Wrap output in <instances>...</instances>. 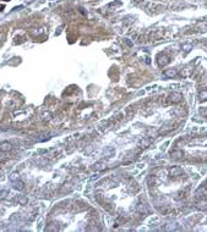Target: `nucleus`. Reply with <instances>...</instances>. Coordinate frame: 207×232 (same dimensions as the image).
I'll list each match as a JSON object with an SVG mask.
<instances>
[{
    "mask_svg": "<svg viewBox=\"0 0 207 232\" xmlns=\"http://www.w3.org/2000/svg\"><path fill=\"white\" fill-rule=\"evenodd\" d=\"M0 149L1 150H10L11 149V144L10 143H3L1 147H0Z\"/></svg>",
    "mask_w": 207,
    "mask_h": 232,
    "instance_id": "39448f33",
    "label": "nucleus"
},
{
    "mask_svg": "<svg viewBox=\"0 0 207 232\" xmlns=\"http://www.w3.org/2000/svg\"><path fill=\"white\" fill-rule=\"evenodd\" d=\"M164 75L167 76V77H170V78H173L175 75H177V70H173V69H170V70H165L164 71Z\"/></svg>",
    "mask_w": 207,
    "mask_h": 232,
    "instance_id": "20e7f679",
    "label": "nucleus"
},
{
    "mask_svg": "<svg viewBox=\"0 0 207 232\" xmlns=\"http://www.w3.org/2000/svg\"><path fill=\"white\" fill-rule=\"evenodd\" d=\"M170 100H172L173 103H179L181 100V95L179 94V93H173V94L170 95Z\"/></svg>",
    "mask_w": 207,
    "mask_h": 232,
    "instance_id": "7ed1b4c3",
    "label": "nucleus"
},
{
    "mask_svg": "<svg viewBox=\"0 0 207 232\" xmlns=\"http://www.w3.org/2000/svg\"><path fill=\"white\" fill-rule=\"evenodd\" d=\"M198 209H207V203L206 202H202V203H200L197 205Z\"/></svg>",
    "mask_w": 207,
    "mask_h": 232,
    "instance_id": "0eeeda50",
    "label": "nucleus"
},
{
    "mask_svg": "<svg viewBox=\"0 0 207 232\" xmlns=\"http://www.w3.org/2000/svg\"><path fill=\"white\" fill-rule=\"evenodd\" d=\"M184 48H185V52H189V50H190V49H189V48H190V45H185V47H184Z\"/></svg>",
    "mask_w": 207,
    "mask_h": 232,
    "instance_id": "6e6552de",
    "label": "nucleus"
},
{
    "mask_svg": "<svg viewBox=\"0 0 207 232\" xmlns=\"http://www.w3.org/2000/svg\"><path fill=\"white\" fill-rule=\"evenodd\" d=\"M183 173V169H180L179 166H173L170 169V175L172 176H180Z\"/></svg>",
    "mask_w": 207,
    "mask_h": 232,
    "instance_id": "f257e3e1",
    "label": "nucleus"
},
{
    "mask_svg": "<svg viewBox=\"0 0 207 232\" xmlns=\"http://www.w3.org/2000/svg\"><path fill=\"white\" fill-rule=\"evenodd\" d=\"M169 62V59L165 55H161L159 57H158V64H159V66H164V65H167Z\"/></svg>",
    "mask_w": 207,
    "mask_h": 232,
    "instance_id": "f03ea898",
    "label": "nucleus"
},
{
    "mask_svg": "<svg viewBox=\"0 0 207 232\" xmlns=\"http://www.w3.org/2000/svg\"><path fill=\"white\" fill-rule=\"evenodd\" d=\"M200 99L201 100H206L207 99V90L206 89H203L201 93H200Z\"/></svg>",
    "mask_w": 207,
    "mask_h": 232,
    "instance_id": "423d86ee",
    "label": "nucleus"
}]
</instances>
